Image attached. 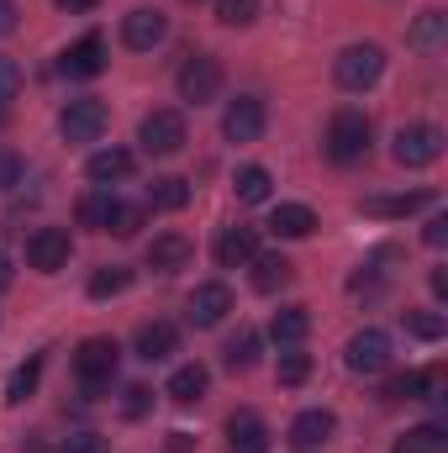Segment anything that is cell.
I'll use <instances>...</instances> for the list:
<instances>
[{
	"instance_id": "6da1fadb",
	"label": "cell",
	"mask_w": 448,
	"mask_h": 453,
	"mask_svg": "<svg viewBox=\"0 0 448 453\" xmlns=\"http://www.w3.org/2000/svg\"><path fill=\"white\" fill-rule=\"evenodd\" d=\"M322 148H328V158H333V164H359V158L369 153V116L353 111V106H343V111L328 121Z\"/></svg>"
},
{
	"instance_id": "7a4b0ae2",
	"label": "cell",
	"mask_w": 448,
	"mask_h": 453,
	"mask_svg": "<svg viewBox=\"0 0 448 453\" xmlns=\"http://www.w3.org/2000/svg\"><path fill=\"white\" fill-rule=\"evenodd\" d=\"M385 74V48H375V42H353V48H343L333 64V80L343 85V90H369L375 80Z\"/></svg>"
},
{
	"instance_id": "3957f363",
	"label": "cell",
	"mask_w": 448,
	"mask_h": 453,
	"mask_svg": "<svg viewBox=\"0 0 448 453\" xmlns=\"http://www.w3.org/2000/svg\"><path fill=\"white\" fill-rule=\"evenodd\" d=\"M390 153H396V164H401V169H428V164H438V158H444V132H438L433 121L401 127V132H396V142H390Z\"/></svg>"
},
{
	"instance_id": "277c9868",
	"label": "cell",
	"mask_w": 448,
	"mask_h": 453,
	"mask_svg": "<svg viewBox=\"0 0 448 453\" xmlns=\"http://www.w3.org/2000/svg\"><path fill=\"white\" fill-rule=\"evenodd\" d=\"M116 364H121V348H116L112 338H85L80 353H74V374H80L85 390H106L112 374H116Z\"/></svg>"
},
{
	"instance_id": "5b68a950",
	"label": "cell",
	"mask_w": 448,
	"mask_h": 453,
	"mask_svg": "<svg viewBox=\"0 0 448 453\" xmlns=\"http://www.w3.org/2000/svg\"><path fill=\"white\" fill-rule=\"evenodd\" d=\"M137 142H143V153H153V158H169V153H180L185 148V116L180 111H148L143 116V127H137Z\"/></svg>"
},
{
	"instance_id": "8992f818",
	"label": "cell",
	"mask_w": 448,
	"mask_h": 453,
	"mask_svg": "<svg viewBox=\"0 0 448 453\" xmlns=\"http://www.w3.org/2000/svg\"><path fill=\"white\" fill-rule=\"evenodd\" d=\"M106 101H96V96H85V101H69L64 116H58V132H64V142H96L101 132H106Z\"/></svg>"
},
{
	"instance_id": "52a82bcc",
	"label": "cell",
	"mask_w": 448,
	"mask_h": 453,
	"mask_svg": "<svg viewBox=\"0 0 448 453\" xmlns=\"http://www.w3.org/2000/svg\"><path fill=\"white\" fill-rule=\"evenodd\" d=\"M217 90H222V64H217L212 53H196V58L180 69V101L206 106V101H217Z\"/></svg>"
},
{
	"instance_id": "ba28073f",
	"label": "cell",
	"mask_w": 448,
	"mask_h": 453,
	"mask_svg": "<svg viewBox=\"0 0 448 453\" xmlns=\"http://www.w3.org/2000/svg\"><path fill=\"white\" fill-rule=\"evenodd\" d=\"M264 121H269L264 96H237L222 111V137L227 142H259V137H264Z\"/></svg>"
},
{
	"instance_id": "9c48e42d",
	"label": "cell",
	"mask_w": 448,
	"mask_h": 453,
	"mask_svg": "<svg viewBox=\"0 0 448 453\" xmlns=\"http://www.w3.org/2000/svg\"><path fill=\"white\" fill-rule=\"evenodd\" d=\"M164 37H169V16H164V11H153V5L127 11V21H121V42H127L132 53H153Z\"/></svg>"
},
{
	"instance_id": "30bf717a",
	"label": "cell",
	"mask_w": 448,
	"mask_h": 453,
	"mask_svg": "<svg viewBox=\"0 0 448 453\" xmlns=\"http://www.w3.org/2000/svg\"><path fill=\"white\" fill-rule=\"evenodd\" d=\"M27 264L37 274H58L69 264V226H37L27 237Z\"/></svg>"
},
{
	"instance_id": "8fae6325",
	"label": "cell",
	"mask_w": 448,
	"mask_h": 453,
	"mask_svg": "<svg viewBox=\"0 0 448 453\" xmlns=\"http://www.w3.org/2000/svg\"><path fill=\"white\" fill-rule=\"evenodd\" d=\"M343 364H348L353 374H380V369L390 364V338H385L380 327L353 333V338H348V348H343Z\"/></svg>"
},
{
	"instance_id": "7c38bea8",
	"label": "cell",
	"mask_w": 448,
	"mask_h": 453,
	"mask_svg": "<svg viewBox=\"0 0 448 453\" xmlns=\"http://www.w3.org/2000/svg\"><path fill=\"white\" fill-rule=\"evenodd\" d=\"M106 69V37H80V42H69L64 48V58H58V74L64 80H96Z\"/></svg>"
},
{
	"instance_id": "4fadbf2b",
	"label": "cell",
	"mask_w": 448,
	"mask_h": 453,
	"mask_svg": "<svg viewBox=\"0 0 448 453\" xmlns=\"http://www.w3.org/2000/svg\"><path fill=\"white\" fill-rule=\"evenodd\" d=\"M227 311H232V290H227L222 280L196 285V290H190V301H185L190 327H217V322H227Z\"/></svg>"
},
{
	"instance_id": "5bb4252c",
	"label": "cell",
	"mask_w": 448,
	"mask_h": 453,
	"mask_svg": "<svg viewBox=\"0 0 448 453\" xmlns=\"http://www.w3.org/2000/svg\"><path fill=\"white\" fill-rule=\"evenodd\" d=\"M190 258H196V242H190L185 232H158V237L148 242V269H158V274L190 269Z\"/></svg>"
},
{
	"instance_id": "9a60e30c",
	"label": "cell",
	"mask_w": 448,
	"mask_h": 453,
	"mask_svg": "<svg viewBox=\"0 0 448 453\" xmlns=\"http://www.w3.org/2000/svg\"><path fill=\"white\" fill-rule=\"evenodd\" d=\"M227 453H269V427L259 411H232L227 417Z\"/></svg>"
},
{
	"instance_id": "2e32d148",
	"label": "cell",
	"mask_w": 448,
	"mask_h": 453,
	"mask_svg": "<svg viewBox=\"0 0 448 453\" xmlns=\"http://www.w3.org/2000/svg\"><path fill=\"white\" fill-rule=\"evenodd\" d=\"M253 253H259V232L253 226H222L217 232V264L222 269H243V264H253Z\"/></svg>"
},
{
	"instance_id": "e0dca14e",
	"label": "cell",
	"mask_w": 448,
	"mask_h": 453,
	"mask_svg": "<svg viewBox=\"0 0 448 453\" xmlns=\"http://www.w3.org/2000/svg\"><path fill=\"white\" fill-rule=\"evenodd\" d=\"M132 348H137V358L164 364V358L180 348V333H174V322H143V327H137V338H132Z\"/></svg>"
},
{
	"instance_id": "ac0fdd59",
	"label": "cell",
	"mask_w": 448,
	"mask_h": 453,
	"mask_svg": "<svg viewBox=\"0 0 448 453\" xmlns=\"http://www.w3.org/2000/svg\"><path fill=\"white\" fill-rule=\"evenodd\" d=\"M206 385H212V374H206V364H180V369L169 374V385H164V395H169L174 406H196V401L206 395Z\"/></svg>"
},
{
	"instance_id": "d6986e66",
	"label": "cell",
	"mask_w": 448,
	"mask_h": 453,
	"mask_svg": "<svg viewBox=\"0 0 448 453\" xmlns=\"http://www.w3.org/2000/svg\"><path fill=\"white\" fill-rule=\"evenodd\" d=\"M333 433H337V417L322 411V406H312V411H301V417L290 422V443H296V449H317V443H328Z\"/></svg>"
},
{
	"instance_id": "ffe728a7",
	"label": "cell",
	"mask_w": 448,
	"mask_h": 453,
	"mask_svg": "<svg viewBox=\"0 0 448 453\" xmlns=\"http://www.w3.org/2000/svg\"><path fill=\"white\" fill-rule=\"evenodd\" d=\"M290 274H296V264L285 253H253V290L274 296L280 285H290Z\"/></svg>"
},
{
	"instance_id": "44dd1931",
	"label": "cell",
	"mask_w": 448,
	"mask_h": 453,
	"mask_svg": "<svg viewBox=\"0 0 448 453\" xmlns=\"http://www.w3.org/2000/svg\"><path fill=\"white\" fill-rule=\"evenodd\" d=\"M85 174H90L96 185H106V190H112L116 180H127V174H132V153H127V148H101V153H90Z\"/></svg>"
},
{
	"instance_id": "7402d4cb",
	"label": "cell",
	"mask_w": 448,
	"mask_h": 453,
	"mask_svg": "<svg viewBox=\"0 0 448 453\" xmlns=\"http://www.w3.org/2000/svg\"><path fill=\"white\" fill-rule=\"evenodd\" d=\"M312 333V317H306V306H285V311H274V322H269V338L280 342V348H301Z\"/></svg>"
},
{
	"instance_id": "603a6c76",
	"label": "cell",
	"mask_w": 448,
	"mask_h": 453,
	"mask_svg": "<svg viewBox=\"0 0 448 453\" xmlns=\"http://www.w3.org/2000/svg\"><path fill=\"white\" fill-rule=\"evenodd\" d=\"M422 206H433V190H412V196H369V201H364L369 217H412V211H422Z\"/></svg>"
},
{
	"instance_id": "cb8c5ba5",
	"label": "cell",
	"mask_w": 448,
	"mask_h": 453,
	"mask_svg": "<svg viewBox=\"0 0 448 453\" xmlns=\"http://www.w3.org/2000/svg\"><path fill=\"white\" fill-rule=\"evenodd\" d=\"M269 232H274V237H312V232H317V211H312V206H274Z\"/></svg>"
},
{
	"instance_id": "d4e9b609",
	"label": "cell",
	"mask_w": 448,
	"mask_h": 453,
	"mask_svg": "<svg viewBox=\"0 0 448 453\" xmlns=\"http://www.w3.org/2000/svg\"><path fill=\"white\" fill-rule=\"evenodd\" d=\"M116 217V196L101 185V190H90L85 201H80V226H90V232H106Z\"/></svg>"
},
{
	"instance_id": "484cf974",
	"label": "cell",
	"mask_w": 448,
	"mask_h": 453,
	"mask_svg": "<svg viewBox=\"0 0 448 453\" xmlns=\"http://www.w3.org/2000/svg\"><path fill=\"white\" fill-rule=\"evenodd\" d=\"M148 201H153L158 211H180V206H190V180L164 174V180H153V185H148Z\"/></svg>"
},
{
	"instance_id": "4316f807",
	"label": "cell",
	"mask_w": 448,
	"mask_h": 453,
	"mask_svg": "<svg viewBox=\"0 0 448 453\" xmlns=\"http://www.w3.org/2000/svg\"><path fill=\"white\" fill-rule=\"evenodd\" d=\"M37 380H42V353H32L27 364H16V369H11V380H5V401H11V406H21V401L37 390Z\"/></svg>"
},
{
	"instance_id": "83f0119b",
	"label": "cell",
	"mask_w": 448,
	"mask_h": 453,
	"mask_svg": "<svg viewBox=\"0 0 448 453\" xmlns=\"http://www.w3.org/2000/svg\"><path fill=\"white\" fill-rule=\"evenodd\" d=\"M396 453H448V433L438 422H422V427H412V433L396 443Z\"/></svg>"
},
{
	"instance_id": "f1b7e54d",
	"label": "cell",
	"mask_w": 448,
	"mask_h": 453,
	"mask_svg": "<svg viewBox=\"0 0 448 453\" xmlns=\"http://www.w3.org/2000/svg\"><path fill=\"white\" fill-rule=\"evenodd\" d=\"M269 169H259V164H248V169H237V180H232V190H237V201H248V206H259V201H269Z\"/></svg>"
},
{
	"instance_id": "f546056e",
	"label": "cell",
	"mask_w": 448,
	"mask_h": 453,
	"mask_svg": "<svg viewBox=\"0 0 448 453\" xmlns=\"http://www.w3.org/2000/svg\"><path fill=\"white\" fill-rule=\"evenodd\" d=\"M222 358H227V369H253V364H259V333H253V327H243L237 338H227Z\"/></svg>"
},
{
	"instance_id": "4dcf8cb0",
	"label": "cell",
	"mask_w": 448,
	"mask_h": 453,
	"mask_svg": "<svg viewBox=\"0 0 448 453\" xmlns=\"http://www.w3.org/2000/svg\"><path fill=\"white\" fill-rule=\"evenodd\" d=\"M444 32H448V16L438 11V5H433V11H422V16L412 21V32H406V42H412V48H433V42H438Z\"/></svg>"
},
{
	"instance_id": "1f68e13d",
	"label": "cell",
	"mask_w": 448,
	"mask_h": 453,
	"mask_svg": "<svg viewBox=\"0 0 448 453\" xmlns=\"http://www.w3.org/2000/svg\"><path fill=\"white\" fill-rule=\"evenodd\" d=\"M127 285H132V269H121V264H106V269H96V274H90V296H96V301L121 296Z\"/></svg>"
},
{
	"instance_id": "d6a6232c",
	"label": "cell",
	"mask_w": 448,
	"mask_h": 453,
	"mask_svg": "<svg viewBox=\"0 0 448 453\" xmlns=\"http://www.w3.org/2000/svg\"><path fill=\"white\" fill-rule=\"evenodd\" d=\"M406 333L422 342H438L448 333V317H438V311H406Z\"/></svg>"
},
{
	"instance_id": "836d02e7",
	"label": "cell",
	"mask_w": 448,
	"mask_h": 453,
	"mask_svg": "<svg viewBox=\"0 0 448 453\" xmlns=\"http://www.w3.org/2000/svg\"><path fill=\"white\" fill-rule=\"evenodd\" d=\"M306 374H312V358L301 348H285L280 353V385H306Z\"/></svg>"
},
{
	"instance_id": "e575fe53",
	"label": "cell",
	"mask_w": 448,
	"mask_h": 453,
	"mask_svg": "<svg viewBox=\"0 0 448 453\" xmlns=\"http://www.w3.org/2000/svg\"><path fill=\"white\" fill-rule=\"evenodd\" d=\"M259 16V0H217V21L222 27H248Z\"/></svg>"
},
{
	"instance_id": "d590c367",
	"label": "cell",
	"mask_w": 448,
	"mask_h": 453,
	"mask_svg": "<svg viewBox=\"0 0 448 453\" xmlns=\"http://www.w3.org/2000/svg\"><path fill=\"white\" fill-rule=\"evenodd\" d=\"M385 401H422V369H406L385 385Z\"/></svg>"
},
{
	"instance_id": "8d00e7d4",
	"label": "cell",
	"mask_w": 448,
	"mask_h": 453,
	"mask_svg": "<svg viewBox=\"0 0 448 453\" xmlns=\"http://www.w3.org/2000/svg\"><path fill=\"white\" fill-rule=\"evenodd\" d=\"M21 96V64L16 58H0V111Z\"/></svg>"
},
{
	"instance_id": "74e56055",
	"label": "cell",
	"mask_w": 448,
	"mask_h": 453,
	"mask_svg": "<svg viewBox=\"0 0 448 453\" xmlns=\"http://www.w3.org/2000/svg\"><path fill=\"white\" fill-rule=\"evenodd\" d=\"M143 217H148L143 206H121V201H116V217H112V226H106V232H116V237H132V232L143 226Z\"/></svg>"
},
{
	"instance_id": "f35d334b",
	"label": "cell",
	"mask_w": 448,
	"mask_h": 453,
	"mask_svg": "<svg viewBox=\"0 0 448 453\" xmlns=\"http://www.w3.org/2000/svg\"><path fill=\"white\" fill-rule=\"evenodd\" d=\"M64 453H112V443H106L101 433H74V438L64 443Z\"/></svg>"
},
{
	"instance_id": "ab89813d",
	"label": "cell",
	"mask_w": 448,
	"mask_h": 453,
	"mask_svg": "<svg viewBox=\"0 0 448 453\" xmlns=\"http://www.w3.org/2000/svg\"><path fill=\"white\" fill-rule=\"evenodd\" d=\"M21 174H27V164H21L16 153H0V190H11V185H21Z\"/></svg>"
},
{
	"instance_id": "60d3db41",
	"label": "cell",
	"mask_w": 448,
	"mask_h": 453,
	"mask_svg": "<svg viewBox=\"0 0 448 453\" xmlns=\"http://www.w3.org/2000/svg\"><path fill=\"white\" fill-rule=\"evenodd\" d=\"M148 395H153V390H148V385H132V390H127V401H121V411H127V417H132V422H137V417H143V411H148Z\"/></svg>"
},
{
	"instance_id": "b9f144b4",
	"label": "cell",
	"mask_w": 448,
	"mask_h": 453,
	"mask_svg": "<svg viewBox=\"0 0 448 453\" xmlns=\"http://www.w3.org/2000/svg\"><path fill=\"white\" fill-rule=\"evenodd\" d=\"M16 21H21V5H16V0H0V37H11Z\"/></svg>"
},
{
	"instance_id": "7bdbcfd3",
	"label": "cell",
	"mask_w": 448,
	"mask_h": 453,
	"mask_svg": "<svg viewBox=\"0 0 448 453\" xmlns=\"http://www.w3.org/2000/svg\"><path fill=\"white\" fill-rule=\"evenodd\" d=\"M422 237H428L433 248H444V242H448V217H433V222H428V232H422Z\"/></svg>"
},
{
	"instance_id": "ee69618b",
	"label": "cell",
	"mask_w": 448,
	"mask_h": 453,
	"mask_svg": "<svg viewBox=\"0 0 448 453\" xmlns=\"http://www.w3.org/2000/svg\"><path fill=\"white\" fill-rule=\"evenodd\" d=\"M53 5H58V11H69V16H74V11H96V5H101V0H53Z\"/></svg>"
},
{
	"instance_id": "f6af8a7d",
	"label": "cell",
	"mask_w": 448,
	"mask_h": 453,
	"mask_svg": "<svg viewBox=\"0 0 448 453\" xmlns=\"http://www.w3.org/2000/svg\"><path fill=\"white\" fill-rule=\"evenodd\" d=\"M433 296H438V301H448V274H444V269H433Z\"/></svg>"
},
{
	"instance_id": "bcb514c9",
	"label": "cell",
	"mask_w": 448,
	"mask_h": 453,
	"mask_svg": "<svg viewBox=\"0 0 448 453\" xmlns=\"http://www.w3.org/2000/svg\"><path fill=\"white\" fill-rule=\"evenodd\" d=\"M5 285H11V258L0 253V290H5Z\"/></svg>"
}]
</instances>
